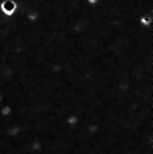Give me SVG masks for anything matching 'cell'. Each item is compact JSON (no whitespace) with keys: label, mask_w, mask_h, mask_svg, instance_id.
<instances>
[{"label":"cell","mask_w":153,"mask_h":154,"mask_svg":"<svg viewBox=\"0 0 153 154\" xmlns=\"http://www.w3.org/2000/svg\"><path fill=\"white\" fill-rule=\"evenodd\" d=\"M17 8H18V4L15 0H3V2L0 3V10H2V12H3L4 15H7V17L14 14V12L17 11Z\"/></svg>","instance_id":"obj_1"},{"label":"cell","mask_w":153,"mask_h":154,"mask_svg":"<svg viewBox=\"0 0 153 154\" xmlns=\"http://www.w3.org/2000/svg\"><path fill=\"white\" fill-rule=\"evenodd\" d=\"M141 23L145 25V26H148V25L150 23V18H149V17H145V18L142 17V18H141Z\"/></svg>","instance_id":"obj_2"},{"label":"cell","mask_w":153,"mask_h":154,"mask_svg":"<svg viewBox=\"0 0 153 154\" xmlns=\"http://www.w3.org/2000/svg\"><path fill=\"white\" fill-rule=\"evenodd\" d=\"M98 2H100V0H88V3L92 4V6H96V4H97Z\"/></svg>","instance_id":"obj_3"},{"label":"cell","mask_w":153,"mask_h":154,"mask_svg":"<svg viewBox=\"0 0 153 154\" xmlns=\"http://www.w3.org/2000/svg\"><path fill=\"white\" fill-rule=\"evenodd\" d=\"M10 112H11V109H10L8 106H6V108L3 109V113H4V115H10Z\"/></svg>","instance_id":"obj_4"}]
</instances>
